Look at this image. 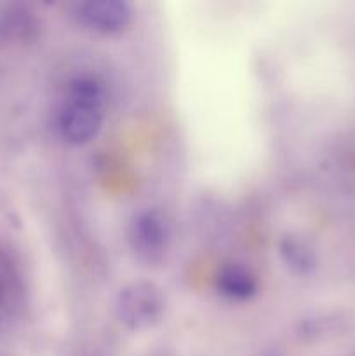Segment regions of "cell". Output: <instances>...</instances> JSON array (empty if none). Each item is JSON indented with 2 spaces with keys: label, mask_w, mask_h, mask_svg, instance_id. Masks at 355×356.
<instances>
[{
  "label": "cell",
  "mask_w": 355,
  "mask_h": 356,
  "mask_svg": "<svg viewBox=\"0 0 355 356\" xmlns=\"http://www.w3.org/2000/svg\"><path fill=\"white\" fill-rule=\"evenodd\" d=\"M106 108L104 86L90 75L77 76L70 82L58 110L59 136L68 145H89L100 134Z\"/></svg>",
  "instance_id": "6da1fadb"
},
{
  "label": "cell",
  "mask_w": 355,
  "mask_h": 356,
  "mask_svg": "<svg viewBox=\"0 0 355 356\" xmlns=\"http://www.w3.org/2000/svg\"><path fill=\"white\" fill-rule=\"evenodd\" d=\"M117 318L131 330L150 329L160 322L166 309L162 291L150 282H134L117 298Z\"/></svg>",
  "instance_id": "7a4b0ae2"
},
{
  "label": "cell",
  "mask_w": 355,
  "mask_h": 356,
  "mask_svg": "<svg viewBox=\"0 0 355 356\" xmlns=\"http://www.w3.org/2000/svg\"><path fill=\"white\" fill-rule=\"evenodd\" d=\"M129 243L136 256L146 263L162 259L169 245V225L157 211H143L134 216L129 226Z\"/></svg>",
  "instance_id": "3957f363"
},
{
  "label": "cell",
  "mask_w": 355,
  "mask_h": 356,
  "mask_svg": "<svg viewBox=\"0 0 355 356\" xmlns=\"http://www.w3.org/2000/svg\"><path fill=\"white\" fill-rule=\"evenodd\" d=\"M73 17L94 33L113 35L131 23L132 9L122 0H87L73 7Z\"/></svg>",
  "instance_id": "277c9868"
},
{
  "label": "cell",
  "mask_w": 355,
  "mask_h": 356,
  "mask_svg": "<svg viewBox=\"0 0 355 356\" xmlns=\"http://www.w3.org/2000/svg\"><path fill=\"white\" fill-rule=\"evenodd\" d=\"M218 292L232 301H247L258 292V280L247 268L240 264H226L216 277Z\"/></svg>",
  "instance_id": "5b68a950"
},
{
  "label": "cell",
  "mask_w": 355,
  "mask_h": 356,
  "mask_svg": "<svg viewBox=\"0 0 355 356\" xmlns=\"http://www.w3.org/2000/svg\"><path fill=\"white\" fill-rule=\"evenodd\" d=\"M281 256L291 270L298 273H308L315 266V256L313 250L296 236H287L281 243Z\"/></svg>",
  "instance_id": "8992f818"
},
{
  "label": "cell",
  "mask_w": 355,
  "mask_h": 356,
  "mask_svg": "<svg viewBox=\"0 0 355 356\" xmlns=\"http://www.w3.org/2000/svg\"><path fill=\"white\" fill-rule=\"evenodd\" d=\"M0 302H2V285H0Z\"/></svg>",
  "instance_id": "52a82bcc"
}]
</instances>
